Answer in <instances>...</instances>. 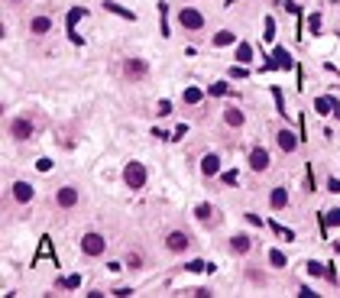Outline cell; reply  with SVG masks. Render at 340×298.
<instances>
[{"label": "cell", "instance_id": "obj_1", "mask_svg": "<svg viewBox=\"0 0 340 298\" xmlns=\"http://www.w3.org/2000/svg\"><path fill=\"white\" fill-rule=\"evenodd\" d=\"M124 181L130 185L133 191L143 188V185H146V169H143V162H130V165H126V169H124Z\"/></svg>", "mask_w": 340, "mask_h": 298}, {"label": "cell", "instance_id": "obj_2", "mask_svg": "<svg viewBox=\"0 0 340 298\" xmlns=\"http://www.w3.org/2000/svg\"><path fill=\"white\" fill-rule=\"evenodd\" d=\"M104 246H107V240H104L101 234H85L81 237V250H85L88 256H101Z\"/></svg>", "mask_w": 340, "mask_h": 298}, {"label": "cell", "instance_id": "obj_3", "mask_svg": "<svg viewBox=\"0 0 340 298\" xmlns=\"http://www.w3.org/2000/svg\"><path fill=\"white\" fill-rule=\"evenodd\" d=\"M178 23L185 26V30H201V26H204V16L198 13L194 7H185L182 13H178Z\"/></svg>", "mask_w": 340, "mask_h": 298}, {"label": "cell", "instance_id": "obj_4", "mask_svg": "<svg viewBox=\"0 0 340 298\" xmlns=\"http://www.w3.org/2000/svg\"><path fill=\"white\" fill-rule=\"evenodd\" d=\"M188 243H191V237H188L185 230H172V234L165 237V246H169L172 253H182V250H188Z\"/></svg>", "mask_w": 340, "mask_h": 298}, {"label": "cell", "instance_id": "obj_5", "mask_svg": "<svg viewBox=\"0 0 340 298\" xmlns=\"http://www.w3.org/2000/svg\"><path fill=\"white\" fill-rule=\"evenodd\" d=\"M10 136H13V140H30V136H32V123L26 117H16L13 123H10Z\"/></svg>", "mask_w": 340, "mask_h": 298}, {"label": "cell", "instance_id": "obj_6", "mask_svg": "<svg viewBox=\"0 0 340 298\" xmlns=\"http://www.w3.org/2000/svg\"><path fill=\"white\" fill-rule=\"evenodd\" d=\"M249 169H253V172H266V169H269V152H266L263 146H256L253 152H249Z\"/></svg>", "mask_w": 340, "mask_h": 298}, {"label": "cell", "instance_id": "obj_7", "mask_svg": "<svg viewBox=\"0 0 340 298\" xmlns=\"http://www.w3.org/2000/svg\"><path fill=\"white\" fill-rule=\"evenodd\" d=\"M124 71H126V78H133V81H139V78H146V62L143 59H126V65H124Z\"/></svg>", "mask_w": 340, "mask_h": 298}, {"label": "cell", "instance_id": "obj_8", "mask_svg": "<svg viewBox=\"0 0 340 298\" xmlns=\"http://www.w3.org/2000/svg\"><path fill=\"white\" fill-rule=\"evenodd\" d=\"M85 13H88L85 7H71V10H68V39L75 42V46H78V42H81V36H78V32H75V23H78V16H85Z\"/></svg>", "mask_w": 340, "mask_h": 298}, {"label": "cell", "instance_id": "obj_9", "mask_svg": "<svg viewBox=\"0 0 340 298\" xmlns=\"http://www.w3.org/2000/svg\"><path fill=\"white\" fill-rule=\"evenodd\" d=\"M266 68H292V55H288V49H276V52H272V62L266 65Z\"/></svg>", "mask_w": 340, "mask_h": 298}, {"label": "cell", "instance_id": "obj_10", "mask_svg": "<svg viewBox=\"0 0 340 298\" xmlns=\"http://www.w3.org/2000/svg\"><path fill=\"white\" fill-rule=\"evenodd\" d=\"M13 198H16V201H20V204L32 201V188H30V185H26V181H16V185H13Z\"/></svg>", "mask_w": 340, "mask_h": 298}, {"label": "cell", "instance_id": "obj_11", "mask_svg": "<svg viewBox=\"0 0 340 298\" xmlns=\"http://www.w3.org/2000/svg\"><path fill=\"white\" fill-rule=\"evenodd\" d=\"M249 246H253V240H249L247 234H237V237L230 240V250H233V253H249Z\"/></svg>", "mask_w": 340, "mask_h": 298}, {"label": "cell", "instance_id": "obj_12", "mask_svg": "<svg viewBox=\"0 0 340 298\" xmlns=\"http://www.w3.org/2000/svg\"><path fill=\"white\" fill-rule=\"evenodd\" d=\"M201 172H204V175H217V172H220V159H217L214 152L201 159Z\"/></svg>", "mask_w": 340, "mask_h": 298}, {"label": "cell", "instance_id": "obj_13", "mask_svg": "<svg viewBox=\"0 0 340 298\" xmlns=\"http://www.w3.org/2000/svg\"><path fill=\"white\" fill-rule=\"evenodd\" d=\"M278 146L285 149V152H292V149L298 146V136H295L292 130H282V133H278Z\"/></svg>", "mask_w": 340, "mask_h": 298}, {"label": "cell", "instance_id": "obj_14", "mask_svg": "<svg viewBox=\"0 0 340 298\" xmlns=\"http://www.w3.org/2000/svg\"><path fill=\"white\" fill-rule=\"evenodd\" d=\"M59 204H62V208H75V204H78V191L75 188H62V191H59Z\"/></svg>", "mask_w": 340, "mask_h": 298}, {"label": "cell", "instance_id": "obj_15", "mask_svg": "<svg viewBox=\"0 0 340 298\" xmlns=\"http://www.w3.org/2000/svg\"><path fill=\"white\" fill-rule=\"evenodd\" d=\"M194 217L201 220V224H214V208H211V204H198V211H194Z\"/></svg>", "mask_w": 340, "mask_h": 298}, {"label": "cell", "instance_id": "obj_16", "mask_svg": "<svg viewBox=\"0 0 340 298\" xmlns=\"http://www.w3.org/2000/svg\"><path fill=\"white\" fill-rule=\"evenodd\" d=\"M314 110L321 114V117H327V114H334V110H337V104H334L331 97H317V101H314Z\"/></svg>", "mask_w": 340, "mask_h": 298}, {"label": "cell", "instance_id": "obj_17", "mask_svg": "<svg viewBox=\"0 0 340 298\" xmlns=\"http://www.w3.org/2000/svg\"><path fill=\"white\" fill-rule=\"evenodd\" d=\"M30 30L36 32V36H42V32H49V30H52V20H49V16H36Z\"/></svg>", "mask_w": 340, "mask_h": 298}, {"label": "cell", "instance_id": "obj_18", "mask_svg": "<svg viewBox=\"0 0 340 298\" xmlns=\"http://www.w3.org/2000/svg\"><path fill=\"white\" fill-rule=\"evenodd\" d=\"M104 7L110 10V13H117V16H124V20H136V13L133 10H126V7H120V3H114V0H107Z\"/></svg>", "mask_w": 340, "mask_h": 298}, {"label": "cell", "instance_id": "obj_19", "mask_svg": "<svg viewBox=\"0 0 340 298\" xmlns=\"http://www.w3.org/2000/svg\"><path fill=\"white\" fill-rule=\"evenodd\" d=\"M269 201H272V208H276V211H282V208L288 204V191H285V188H276Z\"/></svg>", "mask_w": 340, "mask_h": 298}, {"label": "cell", "instance_id": "obj_20", "mask_svg": "<svg viewBox=\"0 0 340 298\" xmlns=\"http://www.w3.org/2000/svg\"><path fill=\"white\" fill-rule=\"evenodd\" d=\"M269 227H272V234H276L278 240H285V243H292V240H295V230L282 227V224H269Z\"/></svg>", "mask_w": 340, "mask_h": 298}, {"label": "cell", "instance_id": "obj_21", "mask_svg": "<svg viewBox=\"0 0 340 298\" xmlns=\"http://www.w3.org/2000/svg\"><path fill=\"white\" fill-rule=\"evenodd\" d=\"M233 42H237V36H233L230 30H220L214 36V46H233Z\"/></svg>", "mask_w": 340, "mask_h": 298}, {"label": "cell", "instance_id": "obj_22", "mask_svg": "<svg viewBox=\"0 0 340 298\" xmlns=\"http://www.w3.org/2000/svg\"><path fill=\"white\" fill-rule=\"evenodd\" d=\"M249 59H253V49H249V42H240V46H237V62L247 65Z\"/></svg>", "mask_w": 340, "mask_h": 298}, {"label": "cell", "instance_id": "obj_23", "mask_svg": "<svg viewBox=\"0 0 340 298\" xmlns=\"http://www.w3.org/2000/svg\"><path fill=\"white\" fill-rule=\"evenodd\" d=\"M224 120H227V123H230V126H240V123H243V114H240V110H237V107H227V114H224Z\"/></svg>", "mask_w": 340, "mask_h": 298}, {"label": "cell", "instance_id": "obj_24", "mask_svg": "<svg viewBox=\"0 0 340 298\" xmlns=\"http://www.w3.org/2000/svg\"><path fill=\"white\" fill-rule=\"evenodd\" d=\"M324 220H327V227H340V208H331V211H324Z\"/></svg>", "mask_w": 340, "mask_h": 298}, {"label": "cell", "instance_id": "obj_25", "mask_svg": "<svg viewBox=\"0 0 340 298\" xmlns=\"http://www.w3.org/2000/svg\"><path fill=\"white\" fill-rule=\"evenodd\" d=\"M159 20H162V36H169V3H159Z\"/></svg>", "mask_w": 340, "mask_h": 298}, {"label": "cell", "instance_id": "obj_26", "mask_svg": "<svg viewBox=\"0 0 340 298\" xmlns=\"http://www.w3.org/2000/svg\"><path fill=\"white\" fill-rule=\"evenodd\" d=\"M188 272H204V269H214V266H208V263H204V259H191V263H188Z\"/></svg>", "mask_w": 340, "mask_h": 298}, {"label": "cell", "instance_id": "obj_27", "mask_svg": "<svg viewBox=\"0 0 340 298\" xmlns=\"http://www.w3.org/2000/svg\"><path fill=\"white\" fill-rule=\"evenodd\" d=\"M211 94H217V97L230 94V85H227V81H217V85H211Z\"/></svg>", "mask_w": 340, "mask_h": 298}, {"label": "cell", "instance_id": "obj_28", "mask_svg": "<svg viewBox=\"0 0 340 298\" xmlns=\"http://www.w3.org/2000/svg\"><path fill=\"white\" fill-rule=\"evenodd\" d=\"M272 97H276V110H278V114H288V110H285V97H282L278 88H272Z\"/></svg>", "mask_w": 340, "mask_h": 298}, {"label": "cell", "instance_id": "obj_29", "mask_svg": "<svg viewBox=\"0 0 340 298\" xmlns=\"http://www.w3.org/2000/svg\"><path fill=\"white\" fill-rule=\"evenodd\" d=\"M269 263H272V266H278V269H285V253L272 250V253H269Z\"/></svg>", "mask_w": 340, "mask_h": 298}, {"label": "cell", "instance_id": "obj_30", "mask_svg": "<svg viewBox=\"0 0 340 298\" xmlns=\"http://www.w3.org/2000/svg\"><path fill=\"white\" fill-rule=\"evenodd\" d=\"M59 285H62V289H78V285H81V275H65Z\"/></svg>", "mask_w": 340, "mask_h": 298}, {"label": "cell", "instance_id": "obj_31", "mask_svg": "<svg viewBox=\"0 0 340 298\" xmlns=\"http://www.w3.org/2000/svg\"><path fill=\"white\" fill-rule=\"evenodd\" d=\"M272 36H276V20H272V16H266V32H263V39L269 42Z\"/></svg>", "mask_w": 340, "mask_h": 298}, {"label": "cell", "instance_id": "obj_32", "mask_svg": "<svg viewBox=\"0 0 340 298\" xmlns=\"http://www.w3.org/2000/svg\"><path fill=\"white\" fill-rule=\"evenodd\" d=\"M185 101L188 104H198V101H201V91H198V88H185Z\"/></svg>", "mask_w": 340, "mask_h": 298}, {"label": "cell", "instance_id": "obj_33", "mask_svg": "<svg viewBox=\"0 0 340 298\" xmlns=\"http://www.w3.org/2000/svg\"><path fill=\"white\" fill-rule=\"evenodd\" d=\"M308 275H327V269L321 263H308Z\"/></svg>", "mask_w": 340, "mask_h": 298}, {"label": "cell", "instance_id": "obj_34", "mask_svg": "<svg viewBox=\"0 0 340 298\" xmlns=\"http://www.w3.org/2000/svg\"><path fill=\"white\" fill-rule=\"evenodd\" d=\"M317 26H321V16L311 13V16H308V30H311V32H317Z\"/></svg>", "mask_w": 340, "mask_h": 298}, {"label": "cell", "instance_id": "obj_35", "mask_svg": "<svg viewBox=\"0 0 340 298\" xmlns=\"http://www.w3.org/2000/svg\"><path fill=\"white\" fill-rule=\"evenodd\" d=\"M230 78H247V68H243V65H233V68H230Z\"/></svg>", "mask_w": 340, "mask_h": 298}, {"label": "cell", "instance_id": "obj_36", "mask_svg": "<svg viewBox=\"0 0 340 298\" xmlns=\"http://www.w3.org/2000/svg\"><path fill=\"white\" fill-rule=\"evenodd\" d=\"M172 114V104L169 101H159V117H169Z\"/></svg>", "mask_w": 340, "mask_h": 298}, {"label": "cell", "instance_id": "obj_37", "mask_svg": "<svg viewBox=\"0 0 340 298\" xmlns=\"http://www.w3.org/2000/svg\"><path fill=\"white\" fill-rule=\"evenodd\" d=\"M36 169H39V172H49V169H52V159H39Z\"/></svg>", "mask_w": 340, "mask_h": 298}, {"label": "cell", "instance_id": "obj_38", "mask_svg": "<svg viewBox=\"0 0 340 298\" xmlns=\"http://www.w3.org/2000/svg\"><path fill=\"white\" fill-rule=\"evenodd\" d=\"M39 256H52V246H49V237H42V250H39Z\"/></svg>", "mask_w": 340, "mask_h": 298}, {"label": "cell", "instance_id": "obj_39", "mask_svg": "<svg viewBox=\"0 0 340 298\" xmlns=\"http://www.w3.org/2000/svg\"><path fill=\"white\" fill-rule=\"evenodd\" d=\"M327 191H334V195H340V179H331V181H327Z\"/></svg>", "mask_w": 340, "mask_h": 298}, {"label": "cell", "instance_id": "obj_40", "mask_svg": "<svg viewBox=\"0 0 340 298\" xmlns=\"http://www.w3.org/2000/svg\"><path fill=\"white\" fill-rule=\"evenodd\" d=\"M224 181H227V185H237L240 175H237V172H224Z\"/></svg>", "mask_w": 340, "mask_h": 298}, {"label": "cell", "instance_id": "obj_41", "mask_svg": "<svg viewBox=\"0 0 340 298\" xmlns=\"http://www.w3.org/2000/svg\"><path fill=\"white\" fill-rule=\"evenodd\" d=\"M233 3H237V0H227V7H233Z\"/></svg>", "mask_w": 340, "mask_h": 298}, {"label": "cell", "instance_id": "obj_42", "mask_svg": "<svg viewBox=\"0 0 340 298\" xmlns=\"http://www.w3.org/2000/svg\"><path fill=\"white\" fill-rule=\"evenodd\" d=\"M334 114H337V117H340V104H337V110H334Z\"/></svg>", "mask_w": 340, "mask_h": 298}]
</instances>
